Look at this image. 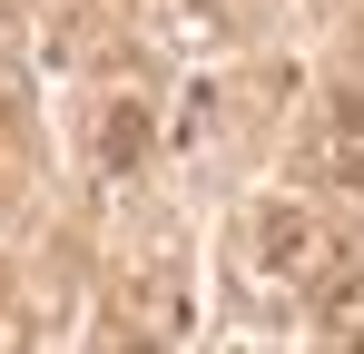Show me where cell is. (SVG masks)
<instances>
[{"label":"cell","mask_w":364,"mask_h":354,"mask_svg":"<svg viewBox=\"0 0 364 354\" xmlns=\"http://www.w3.org/2000/svg\"><path fill=\"white\" fill-rule=\"evenodd\" d=\"M148 128H158V118L138 109V99H119V109L99 118V168H138V158H148Z\"/></svg>","instance_id":"obj_1"},{"label":"cell","mask_w":364,"mask_h":354,"mask_svg":"<svg viewBox=\"0 0 364 354\" xmlns=\"http://www.w3.org/2000/svg\"><path fill=\"white\" fill-rule=\"evenodd\" d=\"M256 246H266V266H286V256H305V217H286V207H276V217L256 227Z\"/></svg>","instance_id":"obj_2"}]
</instances>
